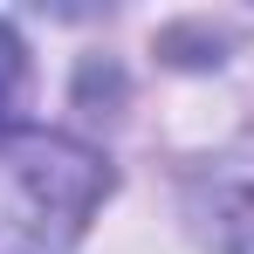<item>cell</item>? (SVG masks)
I'll return each mask as SVG.
<instances>
[{
  "label": "cell",
  "mask_w": 254,
  "mask_h": 254,
  "mask_svg": "<svg viewBox=\"0 0 254 254\" xmlns=\"http://www.w3.org/2000/svg\"><path fill=\"white\" fill-rule=\"evenodd\" d=\"M220 241H227V254H254V186L227 199V213H220Z\"/></svg>",
  "instance_id": "obj_3"
},
{
  "label": "cell",
  "mask_w": 254,
  "mask_h": 254,
  "mask_svg": "<svg viewBox=\"0 0 254 254\" xmlns=\"http://www.w3.org/2000/svg\"><path fill=\"white\" fill-rule=\"evenodd\" d=\"M21 83H28V55H21V42H14V28L0 21V137H7V124H14Z\"/></svg>",
  "instance_id": "obj_2"
},
{
  "label": "cell",
  "mask_w": 254,
  "mask_h": 254,
  "mask_svg": "<svg viewBox=\"0 0 254 254\" xmlns=\"http://www.w3.org/2000/svg\"><path fill=\"white\" fill-rule=\"evenodd\" d=\"M103 192L110 165L96 151L55 130L0 137V254H69Z\"/></svg>",
  "instance_id": "obj_1"
}]
</instances>
